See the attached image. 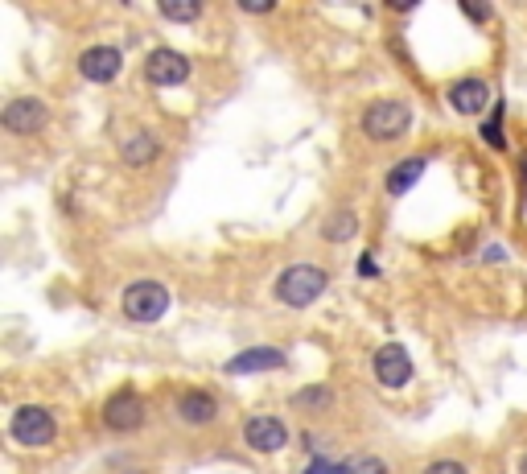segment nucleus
I'll use <instances>...</instances> for the list:
<instances>
[{
  "label": "nucleus",
  "mask_w": 527,
  "mask_h": 474,
  "mask_svg": "<svg viewBox=\"0 0 527 474\" xmlns=\"http://www.w3.org/2000/svg\"><path fill=\"white\" fill-rule=\"evenodd\" d=\"M326 285H330L326 268H318V264H293V268H285V273L276 277V297L285 301V306H293V310H305V306H313V301L326 293Z\"/></svg>",
  "instance_id": "1"
},
{
  "label": "nucleus",
  "mask_w": 527,
  "mask_h": 474,
  "mask_svg": "<svg viewBox=\"0 0 527 474\" xmlns=\"http://www.w3.org/2000/svg\"><path fill=\"white\" fill-rule=\"evenodd\" d=\"M412 124V108L408 99H375V104L363 112V137L383 145V141H400Z\"/></svg>",
  "instance_id": "2"
},
{
  "label": "nucleus",
  "mask_w": 527,
  "mask_h": 474,
  "mask_svg": "<svg viewBox=\"0 0 527 474\" xmlns=\"http://www.w3.org/2000/svg\"><path fill=\"white\" fill-rule=\"evenodd\" d=\"M9 437L25 450H42L58 437V421L50 417V409H42V404H21L9 421Z\"/></svg>",
  "instance_id": "3"
},
{
  "label": "nucleus",
  "mask_w": 527,
  "mask_h": 474,
  "mask_svg": "<svg viewBox=\"0 0 527 474\" xmlns=\"http://www.w3.org/2000/svg\"><path fill=\"white\" fill-rule=\"evenodd\" d=\"M169 289L161 281H132L124 293H120V306H124V318L132 322H161L165 310H169Z\"/></svg>",
  "instance_id": "4"
},
{
  "label": "nucleus",
  "mask_w": 527,
  "mask_h": 474,
  "mask_svg": "<svg viewBox=\"0 0 527 474\" xmlns=\"http://www.w3.org/2000/svg\"><path fill=\"white\" fill-rule=\"evenodd\" d=\"M46 120H50V112L38 95L9 99L5 112H0V124H5V132H13V137H33V132L46 128Z\"/></svg>",
  "instance_id": "5"
},
{
  "label": "nucleus",
  "mask_w": 527,
  "mask_h": 474,
  "mask_svg": "<svg viewBox=\"0 0 527 474\" xmlns=\"http://www.w3.org/2000/svg\"><path fill=\"white\" fill-rule=\"evenodd\" d=\"M243 442H248L256 454H280L289 446V425L272 413H256V417L243 421Z\"/></svg>",
  "instance_id": "6"
},
{
  "label": "nucleus",
  "mask_w": 527,
  "mask_h": 474,
  "mask_svg": "<svg viewBox=\"0 0 527 474\" xmlns=\"http://www.w3.org/2000/svg\"><path fill=\"white\" fill-rule=\"evenodd\" d=\"M103 425L112 433H136L145 425V400H140L132 388H120L116 396H108V404H103Z\"/></svg>",
  "instance_id": "7"
},
{
  "label": "nucleus",
  "mask_w": 527,
  "mask_h": 474,
  "mask_svg": "<svg viewBox=\"0 0 527 474\" xmlns=\"http://www.w3.org/2000/svg\"><path fill=\"white\" fill-rule=\"evenodd\" d=\"M145 79L153 87H182L190 79V58L178 54V50H169V46H161V50H153L145 58Z\"/></svg>",
  "instance_id": "8"
},
{
  "label": "nucleus",
  "mask_w": 527,
  "mask_h": 474,
  "mask_svg": "<svg viewBox=\"0 0 527 474\" xmlns=\"http://www.w3.org/2000/svg\"><path fill=\"white\" fill-rule=\"evenodd\" d=\"M371 367H375V380L383 384V388H408V380H412V355L400 347V343H383L379 351H375V359H371Z\"/></svg>",
  "instance_id": "9"
},
{
  "label": "nucleus",
  "mask_w": 527,
  "mask_h": 474,
  "mask_svg": "<svg viewBox=\"0 0 527 474\" xmlns=\"http://www.w3.org/2000/svg\"><path fill=\"white\" fill-rule=\"evenodd\" d=\"M120 71H124V54L116 46H91V50L79 54V75L87 83H99L103 87V83H112Z\"/></svg>",
  "instance_id": "10"
},
{
  "label": "nucleus",
  "mask_w": 527,
  "mask_h": 474,
  "mask_svg": "<svg viewBox=\"0 0 527 474\" xmlns=\"http://www.w3.org/2000/svg\"><path fill=\"white\" fill-rule=\"evenodd\" d=\"M280 367H289V355L276 347H252V351H239L223 363L227 376H260V371H280Z\"/></svg>",
  "instance_id": "11"
},
{
  "label": "nucleus",
  "mask_w": 527,
  "mask_h": 474,
  "mask_svg": "<svg viewBox=\"0 0 527 474\" xmlns=\"http://www.w3.org/2000/svg\"><path fill=\"white\" fill-rule=\"evenodd\" d=\"M157 153H161V141L153 137L149 128H136V132H128V137L120 141V161H124L128 169H145V165H153Z\"/></svg>",
  "instance_id": "12"
},
{
  "label": "nucleus",
  "mask_w": 527,
  "mask_h": 474,
  "mask_svg": "<svg viewBox=\"0 0 527 474\" xmlns=\"http://www.w3.org/2000/svg\"><path fill=\"white\" fill-rule=\"evenodd\" d=\"M490 104V87L482 79H458L449 87V108L458 116H478Z\"/></svg>",
  "instance_id": "13"
},
{
  "label": "nucleus",
  "mask_w": 527,
  "mask_h": 474,
  "mask_svg": "<svg viewBox=\"0 0 527 474\" xmlns=\"http://www.w3.org/2000/svg\"><path fill=\"white\" fill-rule=\"evenodd\" d=\"M178 417L186 421V425H210V421H215L219 417V400L215 396H210L206 388H190V392H182L178 396Z\"/></svg>",
  "instance_id": "14"
},
{
  "label": "nucleus",
  "mask_w": 527,
  "mask_h": 474,
  "mask_svg": "<svg viewBox=\"0 0 527 474\" xmlns=\"http://www.w3.org/2000/svg\"><path fill=\"white\" fill-rule=\"evenodd\" d=\"M425 165H429V157H404V161L392 169V174H388V182H383V186H388V194H392V198L408 194V190L420 182V174H425Z\"/></svg>",
  "instance_id": "15"
},
{
  "label": "nucleus",
  "mask_w": 527,
  "mask_h": 474,
  "mask_svg": "<svg viewBox=\"0 0 527 474\" xmlns=\"http://www.w3.org/2000/svg\"><path fill=\"white\" fill-rule=\"evenodd\" d=\"M359 231V215L355 211H330L326 219H322V240H330V244H346L350 235Z\"/></svg>",
  "instance_id": "16"
},
{
  "label": "nucleus",
  "mask_w": 527,
  "mask_h": 474,
  "mask_svg": "<svg viewBox=\"0 0 527 474\" xmlns=\"http://www.w3.org/2000/svg\"><path fill=\"white\" fill-rule=\"evenodd\" d=\"M293 404H297V409H305V413H322V409H330V404H334V392L322 388V384H309V388H301L293 396Z\"/></svg>",
  "instance_id": "17"
},
{
  "label": "nucleus",
  "mask_w": 527,
  "mask_h": 474,
  "mask_svg": "<svg viewBox=\"0 0 527 474\" xmlns=\"http://www.w3.org/2000/svg\"><path fill=\"white\" fill-rule=\"evenodd\" d=\"M161 17L165 21H198L202 0H161Z\"/></svg>",
  "instance_id": "18"
},
{
  "label": "nucleus",
  "mask_w": 527,
  "mask_h": 474,
  "mask_svg": "<svg viewBox=\"0 0 527 474\" xmlns=\"http://www.w3.org/2000/svg\"><path fill=\"white\" fill-rule=\"evenodd\" d=\"M482 141L490 149H507V137H503V104H495V116L482 124Z\"/></svg>",
  "instance_id": "19"
},
{
  "label": "nucleus",
  "mask_w": 527,
  "mask_h": 474,
  "mask_svg": "<svg viewBox=\"0 0 527 474\" xmlns=\"http://www.w3.org/2000/svg\"><path fill=\"white\" fill-rule=\"evenodd\" d=\"M350 474H392V470H388L383 458L367 454V458H350Z\"/></svg>",
  "instance_id": "20"
},
{
  "label": "nucleus",
  "mask_w": 527,
  "mask_h": 474,
  "mask_svg": "<svg viewBox=\"0 0 527 474\" xmlns=\"http://www.w3.org/2000/svg\"><path fill=\"white\" fill-rule=\"evenodd\" d=\"M301 474H350V462H330V458H313Z\"/></svg>",
  "instance_id": "21"
},
{
  "label": "nucleus",
  "mask_w": 527,
  "mask_h": 474,
  "mask_svg": "<svg viewBox=\"0 0 527 474\" xmlns=\"http://www.w3.org/2000/svg\"><path fill=\"white\" fill-rule=\"evenodd\" d=\"M425 474H470L462 462H453V458H437L433 466H425Z\"/></svg>",
  "instance_id": "22"
},
{
  "label": "nucleus",
  "mask_w": 527,
  "mask_h": 474,
  "mask_svg": "<svg viewBox=\"0 0 527 474\" xmlns=\"http://www.w3.org/2000/svg\"><path fill=\"white\" fill-rule=\"evenodd\" d=\"M239 9L243 13H272L276 5H272V0H239Z\"/></svg>",
  "instance_id": "23"
},
{
  "label": "nucleus",
  "mask_w": 527,
  "mask_h": 474,
  "mask_svg": "<svg viewBox=\"0 0 527 474\" xmlns=\"http://www.w3.org/2000/svg\"><path fill=\"white\" fill-rule=\"evenodd\" d=\"M462 13H466L470 21H490V9H482V5H462Z\"/></svg>",
  "instance_id": "24"
},
{
  "label": "nucleus",
  "mask_w": 527,
  "mask_h": 474,
  "mask_svg": "<svg viewBox=\"0 0 527 474\" xmlns=\"http://www.w3.org/2000/svg\"><path fill=\"white\" fill-rule=\"evenodd\" d=\"M379 268H375V260L371 256H359V277H375Z\"/></svg>",
  "instance_id": "25"
},
{
  "label": "nucleus",
  "mask_w": 527,
  "mask_h": 474,
  "mask_svg": "<svg viewBox=\"0 0 527 474\" xmlns=\"http://www.w3.org/2000/svg\"><path fill=\"white\" fill-rule=\"evenodd\" d=\"M503 256H507L503 248H486V252H482V260H503Z\"/></svg>",
  "instance_id": "26"
},
{
  "label": "nucleus",
  "mask_w": 527,
  "mask_h": 474,
  "mask_svg": "<svg viewBox=\"0 0 527 474\" xmlns=\"http://www.w3.org/2000/svg\"><path fill=\"white\" fill-rule=\"evenodd\" d=\"M519 474H527V454H523V462H519Z\"/></svg>",
  "instance_id": "27"
}]
</instances>
